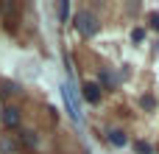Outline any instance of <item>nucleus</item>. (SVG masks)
Masks as SVG:
<instances>
[{"instance_id":"nucleus-2","label":"nucleus","mask_w":159,"mask_h":154,"mask_svg":"<svg viewBox=\"0 0 159 154\" xmlns=\"http://www.w3.org/2000/svg\"><path fill=\"white\" fill-rule=\"evenodd\" d=\"M61 95H64V104H67L70 115H73L75 121H81V112H78V101H75V90H73L70 84H64V87H61Z\"/></svg>"},{"instance_id":"nucleus-9","label":"nucleus","mask_w":159,"mask_h":154,"mask_svg":"<svg viewBox=\"0 0 159 154\" xmlns=\"http://www.w3.org/2000/svg\"><path fill=\"white\" fill-rule=\"evenodd\" d=\"M0 152H3V154H11V152H14V146H11L8 140H0Z\"/></svg>"},{"instance_id":"nucleus-4","label":"nucleus","mask_w":159,"mask_h":154,"mask_svg":"<svg viewBox=\"0 0 159 154\" xmlns=\"http://www.w3.org/2000/svg\"><path fill=\"white\" fill-rule=\"evenodd\" d=\"M84 98H87L89 104H98V101H101V84L87 81V84H84Z\"/></svg>"},{"instance_id":"nucleus-13","label":"nucleus","mask_w":159,"mask_h":154,"mask_svg":"<svg viewBox=\"0 0 159 154\" xmlns=\"http://www.w3.org/2000/svg\"><path fill=\"white\" fill-rule=\"evenodd\" d=\"M151 25H154V28H159V11H154V14H151Z\"/></svg>"},{"instance_id":"nucleus-1","label":"nucleus","mask_w":159,"mask_h":154,"mask_svg":"<svg viewBox=\"0 0 159 154\" xmlns=\"http://www.w3.org/2000/svg\"><path fill=\"white\" fill-rule=\"evenodd\" d=\"M73 25H75V31H78L81 36H95V34L101 31V20H98V14H95V11H89V8L75 11Z\"/></svg>"},{"instance_id":"nucleus-3","label":"nucleus","mask_w":159,"mask_h":154,"mask_svg":"<svg viewBox=\"0 0 159 154\" xmlns=\"http://www.w3.org/2000/svg\"><path fill=\"white\" fill-rule=\"evenodd\" d=\"M20 118H22V115H20V109H17V107H11V104H8V107H3V123H6L8 129L20 126Z\"/></svg>"},{"instance_id":"nucleus-10","label":"nucleus","mask_w":159,"mask_h":154,"mask_svg":"<svg viewBox=\"0 0 159 154\" xmlns=\"http://www.w3.org/2000/svg\"><path fill=\"white\" fill-rule=\"evenodd\" d=\"M143 36H145V31H143V28H134V34H131V39H134V42H140Z\"/></svg>"},{"instance_id":"nucleus-6","label":"nucleus","mask_w":159,"mask_h":154,"mask_svg":"<svg viewBox=\"0 0 159 154\" xmlns=\"http://www.w3.org/2000/svg\"><path fill=\"white\" fill-rule=\"evenodd\" d=\"M22 140H25V146H31V149H36V143H39L34 132H22Z\"/></svg>"},{"instance_id":"nucleus-8","label":"nucleus","mask_w":159,"mask_h":154,"mask_svg":"<svg viewBox=\"0 0 159 154\" xmlns=\"http://www.w3.org/2000/svg\"><path fill=\"white\" fill-rule=\"evenodd\" d=\"M3 93H6V95L17 93V84H11V81H3Z\"/></svg>"},{"instance_id":"nucleus-11","label":"nucleus","mask_w":159,"mask_h":154,"mask_svg":"<svg viewBox=\"0 0 159 154\" xmlns=\"http://www.w3.org/2000/svg\"><path fill=\"white\" fill-rule=\"evenodd\" d=\"M112 81H115V79H112V73H106V70H103V73H101V84H112Z\"/></svg>"},{"instance_id":"nucleus-5","label":"nucleus","mask_w":159,"mask_h":154,"mask_svg":"<svg viewBox=\"0 0 159 154\" xmlns=\"http://www.w3.org/2000/svg\"><path fill=\"white\" fill-rule=\"evenodd\" d=\"M106 140H109V143H112V146H117V149H120V146H126V143H129V137H126V132H120V129H112V132H109V137H106Z\"/></svg>"},{"instance_id":"nucleus-7","label":"nucleus","mask_w":159,"mask_h":154,"mask_svg":"<svg viewBox=\"0 0 159 154\" xmlns=\"http://www.w3.org/2000/svg\"><path fill=\"white\" fill-rule=\"evenodd\" d=\"M59 17H61V20L70 17V3H59Z\"/></svg>"},{"instance_id":"nucleus-12","label":"nucleus","mask_w":159,"mask_h":154,"mask_svg":"<svg viewBox=\"0 0 159 154\" xmlns=\"http://www.w3.org/2000/svg\"><path fill=\"white\" fill-rule=\"evenodd\" d=\"M137 152L140 154H151V146H148V143H137Z\"/></svg>"}]
</instances>
